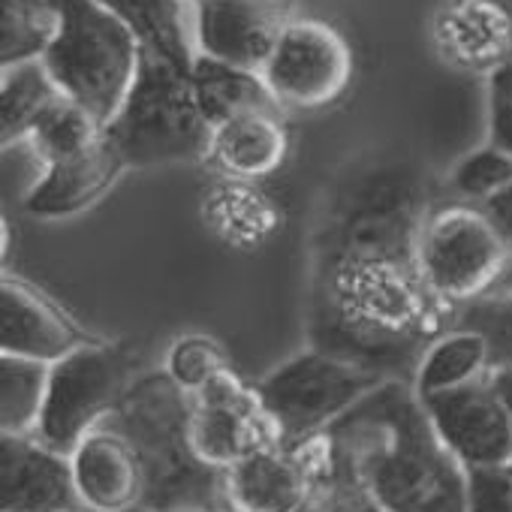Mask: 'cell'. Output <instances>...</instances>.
I'll use <instances>...</instances> for the list:
<instances>
[{
	"label": "cell",
	"mask_w": 512,
	"mask_h": 512,
	"mask_svg": "<svg viewBox=\"0 0 512 512\" xmlns=\"http://www.w3.org/2000/svg\"><path fill=\"white\" fill-rule=\"evenodd\" d=\"M106 136V124L91 115L85 106L73 103L70 97H61L31 130V136L25 139L34 154L52 166L58 160L76 157L88 148H94L100 139Z\"/></svg>",
	"instance_id": "obj_27"
},
{
	"label": "cell",
	"mask_w": 512,
	"mask_h": 512,
	"mask_svg": "<svg viewBox=\"0 0 512 512\" xmlns=\"http://www.w3.org/2000/svg\"><path fill=\"white\" fill-rule=\"evenodd\" d=\"M329 434L386 512H464L467 470L437 437L413 383H383Z\"/></svg>",
	"instance_id": "obj_2"
},
{
	"label": "cell",
	"mask_w": 512,
	"mask_h": 512,
	"mask_svg": "<svg viewBox=\"0 0 512 512\" xmlns=\"http://www.w3.org/2000/svg\"><path fill=\"white\" fill-rule=\"evenodd\" d=\"M383 383H389L383 374L359 362L308 350L266 374L256 383V395L275 422L281 443L296 446L326 434Z\"/></svg>",
	"instance_id": "obj_7"
},
{
	"label": "cell",
	"mask_w": 512,
	"mask_h": 512,
	"mask_svg": "<svg viewBox=\"0 0 512 512\" xmlns=\"http://www.w3.org/2000/svg\"><path fill=\"white\" fill-rule=\"evenodd\" d=\"M329 512H386L374 494L362 485V479L353 473V467L347 464V458L338 452L335 446V470L323 485Z\"/></svg>",
	"instance_id": "obj_32"
},
{
	"label": "cell",
	"mask_w": 512,
	"mask_h": 512,
	"mask_svg": "<svg viewBox=\"0 0 512 512\" xmlns=\"http://www.w3.org/2000/svg\"><path fill=\"white\" fill-rule=\"evenodd\" d=\"M0 512H22V509H0Z\"/></svg>",
	"instance_id": "obj_40"
},
{
	"label": "cell",
	"mask_w": 512,
	"mask_h": 512,
	"mask_svg": "<svg viewBox=\"0 0 512 512\" xmlns=\"http://www.w3.org/2000/svg\"><path fill=\"white\" fill-rule=\"evenodd\" d=\"M488 82H497V85H503V88H512V55L506 58V64H503L494 76H488Z\"/></svg>",
	"instance_id": "obj_36"
},
{
	"label": "cell",
	"mask_w": 512,
	"mask_h": 512,
	"mask_svg": "<svg viewBox=\"0 0 512 512\" xmlns=\"http://www.w3.org/2000/svg\"><path fill=\"white\" fill-rule=\"evenodd\" d=\"M202 217L220 238L232 244H260L275 232L281 211L256 187V181L220 175V181H214L202 199Z\"/></svg>",
	"instance_id": "obj_21"
},
{
	"label": "cell",
	"mask_w": 512,
	"mask_h": 512,
	"mask_svg": "<svg viewBox=\"0 0 512 512\" xmlns=\"http://www.w3.org/2000/svg\"><path fill=\"white\" fill-rule=\"evenodd\" d=\"M482 208H485V211L491 214V220L497 223V229H500V235H503V241H506V250H509V269H506V278H503V284H500L497 293H512V187L503 190L500 196H494L491 202H485ZM497 293H494V296H497Z\"/></svg>",
	"instance_id": "obj_34"
},
{
	"label": "cell",
	"mask_w": 512,
	"mask_h": 512,
	"mask_svg": "<svg viewBox=\"0 0 512 512\" xmlns=\"http://www.w3.org/2000/svg\"><path fill=\"white\" fill-rule=\"evenodd\" d=\"M190 4H199V0H190Z\"/></svg>",
	"instance_id": "obj_41"
},
{
	"label": "cell",
	"mask_w": 512,
	"mask_h": 512,
	"mask_svg": "<svg viewBox=\"0 0 512 512\" xmlns=\"http://www.w3.org/2000/svg\"><path fill=\"white\" fill-rule=\"evenodd\" d=\"M64 512H88V509H82V506H73V509H64Z\"/></svg>",
	"instance_id": "obj_39"
},
{
	"label": "cell",
	"mask_w": 512,
	"mask_h": 512,
	"mask_svg": "<svg viewBox=\"0 0 512 512\" xmlns=\"http://www.w3.org/2000/svg\"><path fill=\"white\" fill-rule=\"evenodd\" d=\"M290 154L284 109H260L229 118L211 130L208 163L223 178L263 181L275 175Z\"/></svg>",
	"instance_id": "obj_19"
},
{
	"label": "cell",
	"mask_w": 512,
	"mask_h": 512,
	"mask_svg": "<svg viewBox=\"0 0 512 512\" xmlns=\"http://www.w3.org/2000/svg\"><path fill=\"white\" fill-rule=\"evenodd\" d=\"M302 512H329V503H326V494L320 491V494H317V497H314V500H311V503H308V506H305Z\"/></svg>",
	"instance_id": "obj_37"
},
{
	"label": "cell",
	"mask_w": 512,
	"mask_h": 512,
	"mask_svg": "<svg viewBox=\"0 0 512 512\" xmlns=\"http://www.w3.org/2000/svg\"><path fill=\"white\" fill-rule=\"evenodd\" d=\"M491 371L488 341L473 329H446L437 335L419 359L413 389L419 398L470 386Z\"/></svg>",
	"instance_id": "obj_23"
},
{
	"label": "cell",
	"mask_w": 512,
	"mask_h": 512,
	"mask_svg": "<svg viewBox=\"0 0 512 512\" xmlns=\"http://www.w3.org/2000/svg\"><path fill=\"white\" fill-rule=\"evenodd\" d=\"M416 263L428 290L449 308L488 299L500 290L509 250L482 205H443L416 229Z\"/></svg>",
	"instance_id": "obj_6"
},
{
	"label": "cell",
	"mask_w": 512,
	"mask_h": 512,
	"mask_svg": "<svg viewBox=\"0 0 512 512\" xmlns=\"http://www.w3.org/2000/svg\"><path fill=\"white\" fill-rule=\"evenodd\" d=\"M488 133L491 145L512 154V88L488 82Z\"/></svg>",
	"instance_id": "obj_33"
},
{
	"label": "cell",
	"mask_w": 512,
	"mask_h": 512,
	"mask_svg": "<svg viewBox=\"0 0 512 512\" xmlns=\"http://www.w3.org/2000/svg\"><path fill=\"white\" fill-rule=\"evenodd\" d=\"M431 43L446 67L494 76L512 55V7L503 0H440Z\"/></svg>",
	"instance_id": "obj_14"
},
{
	"label": "cell",
	"mask_w": 512,
	"mask_h": 512,
	"mask_svg": "<svg viewBox=\"0 0 512 512\" xmlns=\"http://www.w3.org/2000/svg\"><path fill=\"white\" fill-rule=\"evenodd\" d=\"M130 353L106 344H82L52 365L49 395L37 437L70 455L73 446L100 428L133 386Z\"/></svg>",
	"instance_id": "obj_8"
},
{
	"label": "cell",
	"mask_w": 512,
	"mask_h": 512,
	"mask_svg": "<svg viewBox=\"0 0 512 512\" xmlns=\"http://www.w3.org/2000/svg\"><path fill=\"white\" fill-rule=\"evenodd\" d=\"M79 506L70 455L34 437L0 440V509L64 512Z\"/></svg>",
	"instance_id": "obj_16"
},
{
	"label": "cell",
	"mask_w": 512,
	"mask_h": 512,
	"mask_svg": "<svg viewBox=\"0 0 512 512\" xmlns=\"http://www.w3.org/2000/svg\"><path fill=\"white\" fill-rule=\"evenodd\" d=\"M52 4L58 10V34L40 61L64 97L109 124L136 79L142 49L103 0Z\"/></svg>",
	"instance_id": "obj_5"
},
{
	"label": "cell",
	"mask_w": 512,
	"mask_h": 512,
	"mask_svg": "<svg viewBox=\"0 0 512 512\" xmlns=\"http://www.w3.org/2000/svg\"><path fill=\"white\" fill-rule=\"evenodd\" d=\"M229 359L226 353L205 335H184L178 338L169 353H166V377L184 392V395H196L199 389H205L217 374L229 371Z\"/></svg>",
	"instance_id": "obj_29"
},
{
	"label": "cell",
	"mask_w": 512,
	"mask_h": 512,
	"mask_svg": "<svg viewBox=\"0 0 512 512\" xmlns=\"http://www.w3.org/2000/svg\"><path fill=\"white\" fill-rule=\"evenodd\" d=\"M449 329H473L488 341L491 368H512V293H497L449 314Z\"/></svg>",
	"instance_id": "obj_28"
},
{
	"label": "cell",
	"mask_w": 512,
	"mask_h": 512,
	"mask_svg": "<svg viewBox=\"0 0 512 512\" xmlns=\"http://www.w3.org/2000/svg\"><path fill=\"white\" fill-rule=\"evenodd\" d=\"M82 344L88 341H82L76 326L55 305L19 281H4L0 287V353L55 365Z\"/></svg>",
	"instance_id": "obj_18"
},
{
	"label": "cell",
	"mask_w": 512,
	"mask_h": 512,
	"mask_svg": "<svg viewBox=\"0 0 512 512\" xmlns=\"http://www.w3.org/2000/svg\"><path fill=\"white\" fill-rule=\"evenodd\" d=\"M106 136L127 169H148L208 160L211 124L199 109L190 76L142 52L136 79L106 124Z\"/></svg>",
	"instance_id": "obj_4"
},
{
	"label": "cell",
	"mask_w": 512,
	"mask_h": 512,
	"mask_svg": "<svg viewBox=\"0 0 512 512\" xmlns=\"http://www.w3.org/2000/svg\"><path fill=\"white\" fill-rule=\"evenodd\" d=\"M61 97V88L40 58L4 67L0 73V139L4 145L25 142L37 121Z\"/></svg>",
	"instance_id": "obj_24"
},
{
	"label": "cell",
	"mask_w": 512,
	"mask_h": 512,
	"mask_svg": "<svg viewBox=\"0 0 512 512\" xmlns=\"http://www.w3.org/2000/svg\"><path fill=\"white\" fill-rule=\"evenodd\" d=\"M184 512H226V509H184Z\"/></svg>",
	"instance_id": "obj_38"
},
{
	"label": "cell",
	"mask_w": 512,
	"mask_h": 512,
	"mask_svg": "<svg viewBox=\"0 0 512 512\" xmlns=\"http://www.w3.org/2000/svg\"><path fill=\"white\" fill-rule=\"evenodd\" d=\"M296 0H199L193 4L196 55L263 73L278 37L296 19Z\"/></svg>",
	"instance_id": "obj_12"
},
{
	"label": "cell",
	"mask_w": 512,
	"mask_h": 512,
	"mask_svg": "<svg viewBox=\"0 0 512 512\" xmlns=\"http://www.w3.org/2000/svg\"><path fill=\"white\" fill-rule=\"evenodd\" d=\"M70 470L76 500L88 512H136L145 503L139 452L112 422H103L73 446Z\"/></svg>",
	"instance_id": "obj_15"
},
{
	"label": "cell",
	"mask_w": 512,
	"mask_h": 512,
	"mask_svg": "<svg viewBox=\"0 0 512 512\" xmlns=\"http://www.w3.org/2000/svg\"><path fill=\"white\" fill-rule=\"evenodd\" d=\"M416 229L410 190L380 184L329 232L314 281V350L386 380L416 374L452 314L419 272Z\"/></svg>",
	"instance_id": "obj_1"
},
{
	"label": "cell",
	"mask_w": 512,
	"mask_h": 512,
	"mask_svg": "<svg viewBox=\"0 0 512 512\" xmlns=\"http://www.w3.org/2000/svg\"><path fill=\"white\" fill-rule=\"evenodd\" d=\"M124 172H127L124 157L109 142V136H103L94 148L46 166L43 178L25 196V208L28 214L46 220L73 217L91 208L97 199H103Z\"/></svg>",
	"instance_id": "obj_17"
},
{
	"label": "cell",
	"mask_w": 512,
	"mask_h": 512,
	"mask_svg": "<svg viewBox=\"0 0 512 512\" xmlns=\"http://www.w3.org/2000/svg\"><path fill=\"white\" fill-rule=\"evenodd\" d=\"M263 79L284 112H317L338 103L350 88L353 49L335 25L296 16L278 37Z\"/></svg>",
	"instance_id": "obj_10"
},
{
	"label": "cell",
	"mask_w": 512,
	"mask_h": 512,
	"mask_svg": "<svg viewBox=\"0 0 512 512\" xmlns=\"http://www.w3.org/2000/svg\"><path fill=\"white\" fill-rule=\"evenodd\" d=\"M190 398L166 377L148 374L130 386L106 419L136 446L145 470V512L226 509L223 473L205 467L187 440Z\"/></svg>",
	"instance_id": "obj_3"
},
{
	"label": "cell",
	"mask_w": 512,
	"mask_h": 512,
	"mask_svg": "<svg viewBox=\"0 0 512 512\" xmlns=\"http://www.w3.org/2000/svg\"><path fill=\"white\" fill-rule=\"evenodd\" d=\"M422 407L437 437L464 470L512 464V419L488 377L452 392L428 395L422 398Z\"/></svg>",
	"instance_id": "obj_13"
},
{
	"label": "cell",
	"mask_w": 512,
	"mask_h": 512,
	"mask_svg": "<svg viewBox=\"0 0 512 512\" xmlns=\"http://www.w3.org/2000/svg\"><path fill=\"white\" fill-rule=\"evenodd\" d=\"M335 470L332 434L272 443L223 470L226 512H302Z\"/></svg>",
	"instance_id": "obj_9"
},
{
	"label": "cell",
	"mask_w": 512,
	"mask_h": 512,
	"mask_svg": "<svg viewBox=\"0 0 512 512\" xmlns=\"http://www.w3.org/2000/svg\"><path fill=\"white\" fill-rule=\"evenodd\" d=\"M52 365L0 353V431L34 437L43 422Z\"/></svg>",
	"instance_id": "obj_25"
},
{
	"label": "cell",
	"mask_w": 512,
	"mask_h": 512,
	"mask_svg": "<svg viewBox=\"0 0 512 512\" xmlns=\"http://www.w3.org/2000/svg\"><path fill=\"white\" fill-rule=\"evenodd\" d=\"M130 28L139 49L190 76L196 64L190 0H103Z\"/></svg>",
	"instance_id": "obj_20"
},
{
	"label": "cell",
	"mask_w": 512,
	"mask_h": 512,
	"mask_svg": "<svg viewBox=\"0 0 512 512\" xmlns=\"http://www.w3.org/2000/svg\"><path fill=\"white\" fill-rule=\"evenodd\" d=\"M464 512H512V464L467 470Z\"/></svg>",
	"instance_id": "obj_31"
},
{
	"label": "cell",
	"mask_w": 512,
	"mask_h": 512,
	"mask_svg": "<svg viewBox=\"0 0 512 512\" xmlns=\"http://www.w3.org/2000/svg\"><path fill=\"white\" fill-rule=\"evenodd\" d=\"M452 187L473 205L491 202L494 196L512 187V154L491 142L485 148L470 151L452 169Z\"/></svg>",
	"instance_id": "obj_30"
},
{
	"label": "cell",
	"mask_w": 512,
	"mask_h": 512,
	"mask_svg": "<svg viewBox=\"0 0 512 512\" xmlns=\"http://www.w3.org/2000/svg\"><path fill=\"white\" fill-rule=\"evenodd\" d=\"M58 34L52 0H0V67L37 61Z\"/></svg>",
	"instance_id": "obj_26"
},
{
	"label": "cell",
	"mask_w": 512,
	"mask_h": 512,
	"mask_svg": "<svg viewBox=\"0 0 512 512\" xmlns=\"http://www.w3.org/2000/svg\"><path fill=\"white\" fill-rule=\"evenodd\" d=\"M190 82L199 100V109L211 130L229 118L260 112V109H281L278 100L272 97L263 73L229 67L211 58L196 55V64L190 70Z\"/></svg>",
	"instance_id": "obj_22"
},
{
	"label": "cell",
	"mask_w": 512,
	"mask_h": 512,
	"mask_svg": "<svg viewBox=\"0 0 512 512\" xmlns=\"http://www.w3.org/2000/svg\"><path fill=\"white\" fill-rule=\"evenodd\" d=\"M488 380H491L494 392L500 395V401H503V407H506V413L512 419V368H491Z\"/></svg>",
	"instance_id": "obj_35"
},
{
	"label": "cell",
	"mask_w": 512,
	"mask_h": 512,
	"mask_svg": "<svg viewBox=\"0 0 512 512\" xmlns=\"http://www.w3.org/2000/svg\"><path fill=\"white\" fill-rule=\"evenodd\" d=\"M187 398L190 449L205 467L217 473L229 470L256 449L281 443V434L256 395V386H247L232 368Z\"/></svg>",
	"instance_id": "obj_11"
}]
</instances>
